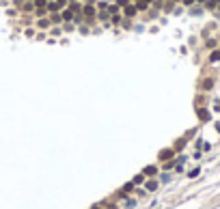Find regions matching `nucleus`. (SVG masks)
I'll use <instances>...</instances> for the list:
<instances>
[{
  "label": "nucleus",
  "mask_w": 220,
  "mask_h": 209,
  "mask_svg": "<svg viewBox=\"0 0 220 209\" xmlns=\"http://www.w3.org/2000/svg\"><path fill=\"white\" fill-rule=\"evenodd\" d=\"M142 175H147V177H153V175H158V168H155V166H147Z\"/></svg>",
  "instance_id": "nucleus-1"
},
{
  "label": "nucleus",
  "mask_w": 220,
  "mask_h": 209,
  "mask_svg": "<svg viewBox=\"0 0 220 209\" xmlns=\"http://www.w3.org/2000/svg\"><path fill=\"white\" fill-rule=\"evenodd\" d=\"M171 155H173V149H166L160 153V160H171Z\"/></svg>",
  "instance_id": "nucleus-2"
},
{
  "label": "nucleus",
  "mask_w": 220,
  "mask_h": 209,
  "mask_svg": "<svg viewBox=\"0 0 220 209\" xmlns=\"http://www.w3.org/2000/svg\"><path fill=\"white\" fill-rule=\"evenodd\" d=\"M147 190H151V192L158 190V181H149V183H147Z\"/></svg>",
  "instance_id": "nucleus-3"
},
{
  "label": "nucleus",
  "mask_w": 220,
  "mask_h": 209,
  "mask_svg": "<svg viewBox=\"0 0 220 209\" xmlns=\"http://www.w3.org/2000/svg\"><path fill=\"white\" fill-rule=\"evenodd\" d=\"M209 60H214V63H216V60H220V52H212V56H209Z\"/></svg>",
  "instance_id": "nucleus-4"
},
{
  "label": "nucleus",
  "mask_w": 220,
  "mask_h": 209,
  "mask_svg": "<svg viewBox=\"0 0 220 209\" xmlns=\"http://www.w3.org/2000/svg\"><path fill=\"white\" fill-rule=\"evenodd\" d=\"M199 172H201V170H199V168H194V170H190V172H188V177L194 179V177H199Z\"/></svg>",
  "instance_id": "nucleus-5"
},
{
  "label": "nucleus",
  "mask_w": 220,
  "mask_h": 209,
  "mask_svg": "<svg viewBox=\"0 0 220 209\" xmlns=\"http://www.w3.org/2000/svg\"><path fill=\"white\" fill-rule=\"evenodd\" d=\"M142 179H145V175H138V177H134V181H132V183H140Z\"/></svg>",
  "instance_id": "nucleus-6"
},
{
  "label": "nucleus",
  "mask_w": 220,
  "mask_h": 209,
  "mask_svg": "<svg viewBox=\"0 0 220 209\" xmlns=\"http://www.w3.org/2000/svg\"><path fill=\"white\" fill-rule=\"evenodd\" d=\"M192 2H194V0H186V4H192Z\"/></svg>",
  "instance_id": "nucleus-7"
},
{
  "label": "nucleus",
  "mask_w": 220,
  "mask_h": 209,
  "mask_svg": "<svg viewBox=\"0 0 220 209\" xmlns=\"http://www.w3.org/2000/svg\"><path fill=\"white\" fill-rule=\"evenodd\" d=\"M93 209H99V207H93Z\"/></svg>",
  "instance_id": "nucleus-8"
}]
</instances>
